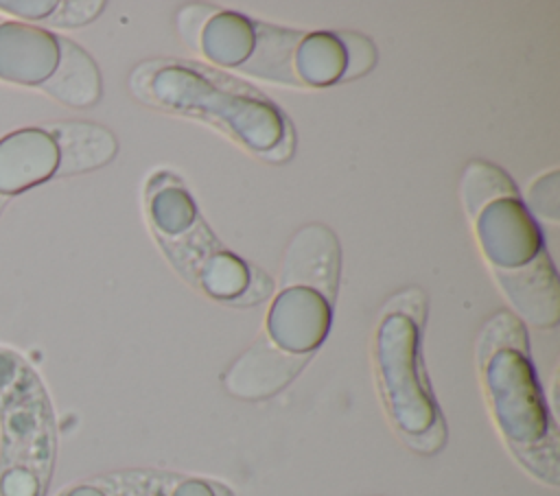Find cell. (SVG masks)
Wrapping results in <instances>:
<instances>
[{
    "label": "cell",
    "mask_w": 560,
    "mask_h": 496,
    "mask_svg": "<svg viewBox=\"0 0 560 496\" xmlns=\"http://www.w3.org/2000/svg\"><path fill=\"white\" fill-rule=\"evenodd\" d=\"M48 133L59 149L57 175H74L94 170L116 155L114 135L92 122H59L50 125Z\"/></svg>",
    "instance_id": "obj_13"
},
{
    "label": "cell",
    "mask_w": 560,
    "mask_h": 496,
    "mask_svg": "<svg viewBox=\"0 0 560 496\" xmlns=\"http://www.w3.org/2000/svg\"><path fill=\"white\" fill-rule=\"evenodd\" d=\"M59 149L48 129L24 127L0 138V197L20 194L57 175Z\"/></svg>",
    "instance_id": "obj_8"
},
{
    "label": "cell",
    "mask_w": 560,
    "mask_h": 496,
    "mask_svg": "<svg viewBox=\"0 0 560 496\" xmlns=\"http://www.w3.org/2000/svg\"><path fill=\"white\" fill-rule=\"evenodd\" d=\"M462 192L470 216H477L488 203L497 199H516V188L512 181L499 168L481 162H475L466 168Z\"/></svg>",
    "instance_id": "obj_17"
},
{
    "label": "cell",
    "mask_w": 560,
    "mask_h": 496,
    "mask_svg": "<svg viewBox=\"0 0 560 496\" xmlns=\"http://www.w3.org/2000/svg\"><path fill=\"white\" fill-rule=\"evenodd\" d=\"M503 347L527 350V334H525L521 321L508 312H501L492 321H488V326L483 328V334L479 339L477 356L481 358V356H488Z\"/></svg>",
    "instance_id": "obj_19"
},
{
    "label": "cell",
    "mask_w": 560,
    "mask_h": 496,
    "mask_svg": "<svg viewBox=\"0 0 560 496\" xmlns=\"http://www.w3.org/2000/svg\"><path fill=\"white\" fill-rule=\"evenodd\" d=\"M57 496H234L225 485L164 472H116L74 483Z\"/></svg>",
    "instance_id": "obj_10"
},
{
    "label": "cell",
    "mask_w": 560,
    "mask_h": 496,
    "mask_svg": "<svg viewBox=\"0 0 560 496\" xmlns=\"http://www.w3.org/2000/svg\"><path fill=\"white\" fill-rule=\"evenodd\" d=\"M57 4V0H0V11L22 20H46Z\"/></svg>",
    "instance_id": "obj_23"
},
{
    "label": "cell",
    "mask_w": 560,
    "mask_h": 496,
    "mask_svg": "<svg viewBox=\"0 0 560 496\" xmlns=\"http://www.w3.org/2000/svg\"><path fill=\"white\" fill-rule=\"evenodd\" d=\"M258 42H254V55L241 66L243 72L254 76H265L282 83H298L293 70V48L300 44L304 33L273 28V26H256Z\"/></svg>",
    "instance_id": "obj_15"
},
{
    "label": "cell",
    "mask_w": 560,
    "mask_h": 496,
    "mask_svg": "<svg viewBox=\"0 0 560 496\" xmlns=\"http://www.w3.org/2000/svg\"><path fill=\"white\" fill-rule=\"evenodd\" d=\"M376 371L394 426L420 452L444 441V424L422 380L418 363V326L405 315H387L376 332Z\"/></svg>",
    "instance_id": "obj_3"
},
{
    "label": "cell",
    "mask_w": 560,
    "mask_h": 496,
    "mask_svg": "<svg viewBox=\"0 0 560 496\" xmlns=\"http://www.w3.org/2000/svg\"><path fill=\"white\" fill-rule=\"evenodd\" d=\"M477 234L488 260L516 269L540 251V234L518 199H497L477 214Z\"/></svg>",
    "instance_id": "obj_4"
},
{
    "label": "cell",
    "mask_w": 560,
    "mask_h": 496,
    "mask_svg": "<svg viewBox=\"0 0 560 496\" xmlns=\"http://www.w3.org/2000/svg\"><path fill=\"white\" fill-rule=\"evenodd\" d=\"M306 361L308 356L284 352L265 334L230 365L223 385L241 400L271 398L300 374Z\"/></svg>",
    "instance_id": "obj_7"
},
{
    "label": "cell",
    "mask_w": 560,
    "mask_h": 496,
    "mask_svg": "<svg viewBox=\"0 0 560 496\" xmlns=\"http://www.w3.org/2000/svg\"><path fill=\"white\" fill-rule=\"evenodd\" d=\"M339 277V245L324 225L302 227L289 243L282 262L284 288L304 286L324 299L335 297Z\"/></svg>",
    "instance_id": "obj_9"
},
{
    "label": "cell",
    "mask_w": 560,
    "mask_h": 496,
    "mask_svg": "<svg viewBox=\"0 0 560 496\" xmlns=\"http://www.w3.org/2000/svg\"><path fill=\"white\" fill-rule=\"evenodd\" d=\"M330 326L328 302L304 286L284 288L271 304L267 336L273 345L291 354L311 356L324 341Z\"/></svg>",
    "instance_id": "obj_5"
},
{
    "label": "cell",
    "mask_w": 560,
    "mask_h": 496,
    "mask_svg": "<svg viewBox=\"0 0 560 496\" xmlns=\"http://www.w3.org/2000/svg\"><path fill=\"white\" fill-rule=\"evenodd\" d=\"M0 22H2V20H0Z\"/></svg>",
    "instance_id": "obj_25"
},
{
    "label": "cell",
    "mask_w": 560,
    "mask_h": 496,
    "mask_svg": "<svg viewBox=\"0 0 560 496\" xmlns=\"http://www.w3.org/2000/svg\"><path fill=\"white\" fill-rule=\"evenodd\" d=\"M59 61L52 76L39 85L48 96L68 107H90L101 96V74L94 59L72 39L59 37Z\"/></svg>",
    "instance_id": "obj_12"
},
{
    "label": "cell",
    "mask_w": 560,
    "mask_h": 496,
    "mask_svg": "<svg viewBox=\"0 0 560 496\" xmlns=\"http://www.w3.org/2000/svg\"><path fill=\"white\" fill-rule=\"evenodd\" d=\"M4 201H7V197H0V210H2V205H4Z\"/></svg>",
    "instance_id": "obj_24"
},
{
    "label": "cell",
    "mask_w": 560,
    "mask_h": 496,
    "mask_svg": "<svg viewBox=\"0 0 560 496\" xmlns=\"http://www.w3.org/2000/svg\"><path fill=\"white\" fill-rule=\"evenodd\" d=\"M59 61L57 35L20 20L0 22V81L44 85Z\"/></svg>",
    "instance_id": "obj_6"
},
{
    "label": "cell",
    "mask_w": 560,
    "mask_h": 496,
    "mask_svg": "<svg viewBox=\"0 0 560 496\" xmlns=\"http://www.w3.org/2000/svg\"><path fill=\"white\" fill-rule=\"evenodd\" d=\"M256 31L249 20L234 11L210 15L199 35V48L208 59L221 66L245 63L254 50Z\"/></svg>",
    "instance_id": "obj_14"
},
{
    "label": "cell",
    "mask_w": 560,
    "mask_h": 496,
    "mask_svg": "<svg viewBox=\"0 0 560 496\" xmlns=\"http://www.w3.org/2000/svg\"><path fill=\"white\" fill-rule=\"evenodd\" d=\"M529 205L545 216L547 221L556 223L560 216V194H558V173L551 170L549 175L540 177L529 190Z\"/></svg>",
    "instance_id": "obj_21"
},
{
    "label": "cell",
    "mask_w": 560,
    "mask_h": 496,
    "mask_svg": "<svg viewBox=\"0 0 560 496\" xmlns=\"http://www.w3.org/2000/svg\"><path fill=\"white\" fill-rule=\"evenodd\" d=\"M298 83L326 85L343 76L346 52L332 33L304 35L293 52Z\"/></svg>",
    "instance_id": "obj_16"
},
{
    "label": "cell",
    "mask_w": 560,
    "mask_h": 496,
    "mask_svg": "<svg viewBox=\"0 0 560 496\" xmlns=\"http://www.w3.org/2000/svg\"><path fill=\"white\" fill-rule=\"evenodd\" d=\"M52 457L46 389L18 352L0 347V496H44Z\"/></svg>",
    "instance_id": "obj_1"
},
{
    "label": "cell",
    "mask_w": 560,
    "mask_h": 496,
    "mask_svg": "<svg viewBox=\"0 0 560 496\" xmlns=\"http://www.w3.org/2000/svg\"><path fill=\"white\" fill-rule=\"evenodd\" d=\"M151 214L162 236L179 234L195 225V205L177 184L160 190L151 199Z\"/></svg>",
    "instance_id": "obj_18"
},
{
    "label": "cell",
    "mask_w": 560,
    "mask_h": 496,
    "mask_svg": "<svg viewBox=\"0 0 560 496\" xmlns=\"http://www.w3.org/2000/svg\"><path fill=\"white\" fill-rule=\"evenodd\" d=\"M337 39L346 52V70H343L341 79L359 76L372 68L376 55H374V46L370 39H365L359 33H339Z\"/></svg>",
    "instance_id": "obj_20"
},
{
    "label": "cell",
    "mask_w": 560,
    "mask_h": 496,
    "mask_svg": "<svg viewBox=\"0 0 560 496\" xmlns=\"http://www.w3.org/2000/svg\"><path fill=\"white\" fill-rule=\"evenodd\" d=\"M494 273L514 308L529 323L538 328H551L558 323V282L545 251H538L529 262L516 269L494 267Z\"/></svg>",
    "instance_id": "obj_11"
},
{
    "label": "cell",
    "mask_w": 560,
    "mask_h": 496,
    "mask_svg": "<svg viewBox=\"0 0 560 496\" xmlns=\"http://www.w3.org/2000/svg\"><path fill=\"white\" fill-rule=\"evenodd\" d=\"M494 420L512 452L538 479L558 485V437L527 350L503 347L479 358Z\"/></svg>",
    "instance_id": "obj_2"
},
{
    "label": "cell",
    "mask_w": 560,
    "mask_h": 496,
    "mask_svg": "<svg viewBox=\"0 0 560 496\" xmlns=\"http://www.w3.org/2000/svg\"><path fill=\"white\" fill-rule=\"evenodd\" d=\"M103 9V2H59L57 9L46 17L50 26H61V28H74L92 22Z\"/></svg>",
    "instance_id": "obj_22"
}]
</instances>
